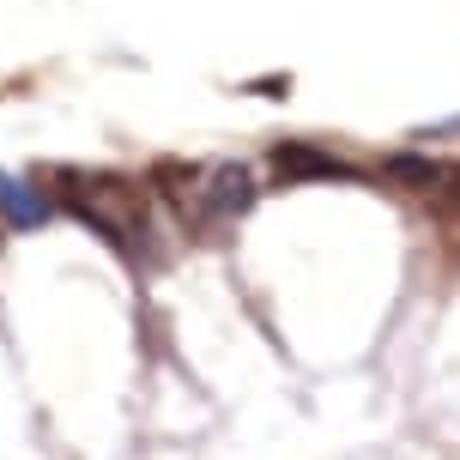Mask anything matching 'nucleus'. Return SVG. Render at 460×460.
I'll list each match as a JSON object with an SVG mask.
<instances>
[{
    "label": "nucleus",
    "instance_id": "f257e3e1",
    "mask_svg": "<svg viewBox=\"0 0 460 460\" xmlns=\"http://www.w3.org/2000/svg\"><path fill=\"white\" fill-rule=\"evenodd\" d=\"M273 170L285 176V182H309V176H322V182H327V176H340V182H351V176H358L345 158L315 152V146H279V152H273Z\"/></svg>",
    "mask_w": 460,
    "mask_h": 460
},
{
    "label": "nucleus",
    "instance_id": "f03ea898",
    "mask_svg": "<svg viewBox=\"0 0 460 460\" xmlns=\"http://www.w3.org/2000/svg\"><path fill=\"white\" fill-rule=\"evenodd\" d=\"M0 212H6V225H19V230H31V225H43L49 212V194L43 188H31V182H19V176H0Z\"/></svg>",
    "mask_w": 460,
    "mask_h": 460
},
{
    "label": "nucleus",
    "instance_id": "7ed1b4c3",
    "mask_svg": "<svg viewBox=\"0 0 460 460\" xmlns=\"http://www.w3.org/2000/svg\"><path fill=\"white\" fill-rule=\"evenodd\" d=\"M254 200V182H249V170H218L212 176V194H207V207L218 212V218H230V212H249Z\"/></svg>",
    "mask_w": 460,
    "mask_h": 460
}]
</instances>
